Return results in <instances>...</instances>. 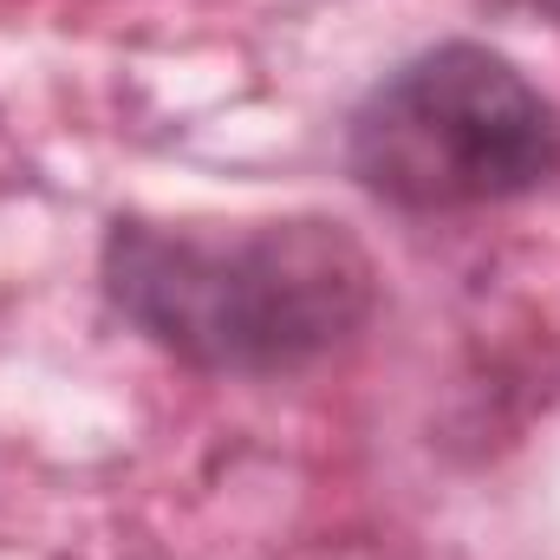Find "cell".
Returning a JSON list of instances; mask_svg holds the SVG:
<instances>
[{"label":"cell","mask_w":560,"mask_h":560,"mask_svg":"<svg viewBox=\"0 0 560 560\" xmlns=\"http://www.w3.org/2000/svg\"><path fill=\"white\" fill-rule=\"evenodd\" d=\"M105 300L156 352L215 378H287L332 359L378 306L365 242L332 215L150 222L125 215L98 255Z\"/></svg>","instance_id":"cell-1"},{"label":"cell","mask_w":560,"mask_h":560,"mask_svg":"<svg viewBox=\"0 0 560 560\" xmlns=\"http://www.w3.org/2000/svg\"><path fill=\"white\" fill-rule=\"evenodd\" d=\"M560 163L555 98L495 46L443 39L392 66L346 125V170L405 215L528 196Z\"/></svg>","instance_id":"cell-2"}]
</instances>
